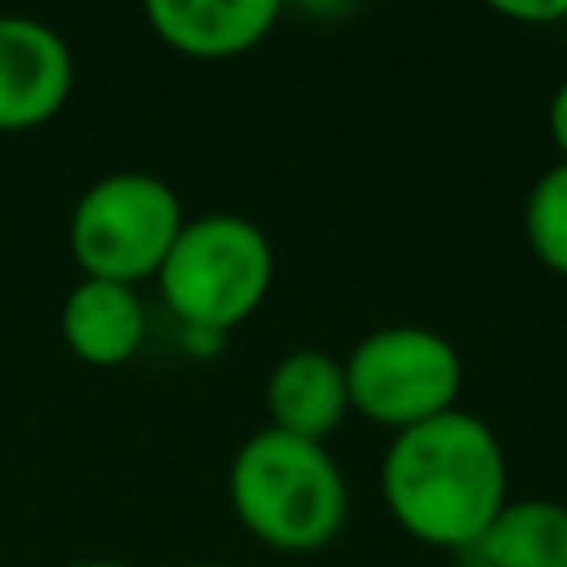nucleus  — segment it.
Listing matches in <instances>:
<instances>
[{
  "mask_svg": "<svg viewBox=\"0 0 567 567\" xmlns=\"http://www.w3.org/2000/svg\"><path fill=\"white\" fill-rule=\"evenodd\" d=\"M381 496L412 540L461 554L509 501L505 447L483 416L452 408L390 439L381 456Z\"/></svg>",
  "mask_w": 567,
  "mask_h": 567,
  "instance_id": "nucleus-1",
  "label": "nucleus"
},
{
  "mask_svg": "<svg viewBox=\"0 0 567 567\" xmlns=\"http://www.w3.org/2000/svg\"><path fill=\"white\" fill-rule=\"evenodd\" d=\"M226 487L244 532L279 554H315L346 527V478L323 443L266 425L239 443Z\"/></svg>",
  "mask_w": 567,
  "mask_h": 567,
  "instance_id": "nucleus-2",
  "label": "nucleus"
},
{
  "mask_svg": "<svg viewBox=\"0 0 567 567\" xmlns=\"http://www.w3.org/2000/svg\"><path fill=\"white\" fill-rule=\"evenodd\" d=\"M155 279L177 328L226 337L266 301L275 284V248L244 213H199L186 217Z\"/></svg>",
  "mask_w": 567,
  "mask_h": 567,
  "instance_id": "nucleus-3",
  "label": "nucleus"
},
{
  "mask_svg": "<svg viewBox=\"0 0 567 567\" xmlns=\"http://www.w3.org/2000/svg\"><path fill=\"white\" fill-rule=\"evenodd\" d=\"M186 226L177 190L142 168L97 177L71 208L66 244L84 279H111L137 288L155 279L168 248Z\"/></svg>",
  "mask_w": 567,
  "mask_h": 567,
  "instance_id": "nucleus-4",
  "label": "nucleus"
},
{
  "mask_svg": "<svg viewBox=\"0 0 567 567\" xmlns=\"http://www.w3.org/2000/svg\"><path fill=\"white\" fill-rule=\"evenodd\" d=\"M341 368L350 408L394 434L452 412L465 381L456 346L421 323H390L368 332L341 359Z\"/></svg>",
  "mask_w": 567,
  "mask_h": 567,
  "instance_id": "nucleus-5",
  "label": "nucleus"
},
{
  "mask_svg": "<svg viewBox=\"0 0 567 567\" xmlns=\"http://www.w3.org/2000/svg\"><path fill=\"white\" fill-rule=\"evenodd\" d=\"M75 89V58L58 27L0 13V133L49 124Z\"/></svg>",
  "mask_w": 567,
  "mask_h": 567,
  "instance_id": "nucleus-6",
  "label": "nucleus"
},
{
  "mask_svg": "<svg viewBox=\"0 0 567 567\" xmlns=\"http://www.w3.org/2000/svg\"><path fill=\"white\" fill-rule=\"evenodd\" d=\"M146 22L168 49L199 62H217V58H239L257 49L279 22V4L275 0H151Z\"/></svg>",
  "mask_w": 567,
  "mask_h": 567,
  "instance_id": "nucleus-7",
  "label": "nucleus"
},
{
  "mask_svg": "<svg viewBox=\"0 0 567 567\" xmlns=\"http://www.w3.org/2000/svg\"><path fill=\"white\" fill-rule=\"evenodd\" d=\"M350 412V390H346V368L328 350H288L270 377H266V416L270 430L306 439V443H328Z\"/></svg>",
  "mask_w": 567,
  "mask_h": 567,
  "instance_id": "nucleus-8",
  "label": "nucleus"
},
{
  "mask_svg": "<svg viewBox=\"0 0 567 567\" xmlns=\"http://www.w3.org/2000/svg\"><path fill=\"white\" fill-rule=\"evenodd\" d=\"M62 341L89 368H124L146 341V306L137 288L80 279L62 301Z\"/></svg>",
  "mask_w": 567,
  "mask_h": 567,
  "instance_id": "nucleus-9",
  "label": "nucleus"
},
{
  "mask_svg": "<svg viewBox=\"0 0 567 567\" xmlns=\"http://www.w3.org/2000/svg\"><path fill=\"white\" fill-rule=\"evenodd\" d=\"M456 558L465 567H567V505L509 496L487 532Z\"/></svg>",
  "mask_w": 567,
  "mask_h": 567,
  "instance_id": "nucleus-10",
  "label": "nucleus"
},
{
  "mask_svg": "<svg viewBox=\"0 0 567 567\" xmlns=\"http://www.w3.org/2000/svg\"><path fill=\"white\" fill-rule=\"evenodd\" d=\"M523 235L532 257L545 270L567 275V164L563 159L532 182L523 204Z\"/></svg>",
  "mask_w": 567,
  "mask_h": 567,
  "instance_id": "nucleus-11",
  "label": "nucleus"
},
{
  "mask_svg": "<svg viewBox=\"0 0 567 567\" xmlns=\"http://www.w3.org/2000/svg\"><path fill=\"white\" fill-rule=\"evenodd\" d=\"M496 13L514 18V22H558L567 18V0H540V4H496Z\"/></svg>",
  "mask_w": 567,
  "mask_h": 567,
  "instance_id": "nucleus-12",
  "label": "nucleus"
},
{
  "mask_svg": "<svg viewBox=\"0 0 567 567\" xmlns=\"http://www.w3.org/2000/svg\"><path fill=\"white\" fill-rule=\"evenodd\" d=\"M549 137L558 142V155H563V164H567V80L554 89V97H549Z\"/></svg>",
  "mask_w": 567,
  "mask_h": 567,
  "instance_id": "nucleus-13",
  "label": "nucleus"
},
{
  "mask_svg": "<svg viewBox=\"0 0 567 567\" xmlns=\"http://www.w3.org/2000/svg\"><path fill=\"white\" fill-rule=\"evenodd\" d=\"M71 567H133V563H120V558H80Z\"/></svg>",
  "mask_w": 567,
  "mask_h": 567,
  "instance_id": "nucleus-14",
  "label": "nucleus"
},
{
  "mask_svg": "<svg viewBox=\"0 0 567 567\" xmlns=\"http://www.w3.org/2000/svg\"><path fill=\"white\" fill-rule=\"evenodd\" d=\"M190 567H235V563H190Z\"/></svg>",
  "mask_w": 567,
  "mask_h": 567,
  "instance_id": "nucleus-15",
  "label": "nucleus"
}]
</instances>
